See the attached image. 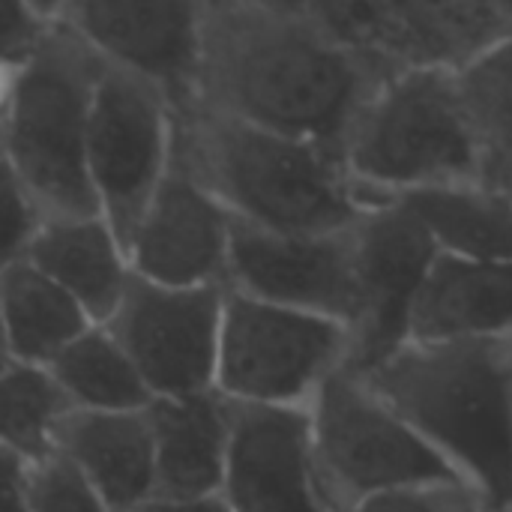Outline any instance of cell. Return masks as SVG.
I'll return each instance as SVG.
<instances>
[{
	"label": "cell",
	"instance_id": "2e32d148",
	"mask_svg": "<svg viewBox=\"0 0 512 512\" xmlns=\"http://www.w3.org/2000/svg\"><path fill=\"white\" fill-rule=\"evenodd\" d=\"M54 456L111 512H135L156 498V456L147 411H69L54 432Z\"/></svg>",
	"mask_w": 512,
	"mask_h": 512
},
{
	"label": "cell",
	"instance_id": "836d02e7",
	"mask_svg": "<svg viewBox=\"0 0 512 512\" xmlns=\"http://www.w3.org/2000/svg\"><path fill=\"white\" fill-rule=\"evenodd\" d=\"M507 6H510V18H512V3H507Z\"/></svg>",
	"mask_w": 512,
	"mask_h": 512
},
{
	"label": "cell",
	"instance_id": "8fae6325",
	"mask_svg": "<svg viewBox=\"0 0 512 512\" xmlns=\"http://www.w3.org/2000/svg\"><path fill=\"white\" fill-rule=\"evenodd\" d=\"M225 291L222 285L171 288L132 276L105 327L153 399L216 390Z\"/></svg>",
	"mask_w": 512,
	"mask_h": 512
},
{
	"label": "cell",
	"instance_id": "5b68a950",
	"mask_svg": "<svg viewBox=\"0 0 512 512\" xmlns=\"http://www.w3.org/2000/svg\"><path fill=\"white\" fill-rule=\"evenodd\" d=\"M39 48L12 72L0 153L42 219L99 216L87 180V120L99 57L54 15Z\"/></svg>",
	"mask_w": 512,
	"mask_h": 512
},
{
	"label": "cell",
	"instance_id": "83f0119b",
	"mask_svg": "<svg viewBox=\"0 0 512 512\" xmlns=\"http://www.w3.org/2000/svg\"><path fill=\"white\" fill-rule=\"evenodd\" d=\"M345 512H480L462 486H414L357 501Z\"/></svg>",
	"mask_w": 512,
	"mask_h": 512
},
{
	"label": "cell",
	"instance_id": "7c38bea8",
	"mask_svg": "<svg viewBox=\"0 0 512 512\" xmlns=\"http://www.w3.org/2000/svg\"><path fill=\"white\" fill-rule=\"evenodd\" d=\"M351 228L339 234H270L234 222L228 291L321 315L354 330L360 288Z\"/></svg>",
	"mask_w": 512,
	"mask_h": 512
},
{
	"label": "cell",
	"instance_id": "4316f807",
	"mask_svg": "<svg viewBox=\"0 0 512 512\" xmlns=\"http://www.w3.org/2000/svg\"><path fill=\"white\" fill-rule=\"evenodd\" d=\"M51 3L0 0V69H18L51 30Z\"/></svg>",
	"mask_w": 512,
	"mask_h": 512
},
{
	"label": "cell",
	"instance_id": "d4e9b609",
	"mask_svg": "<svg viewBox=\"0 0 512 512\" xmlns=\"http://www.w3.org/2000/svg\"><path fill=\"white\" fill-rule=\"evenodd\" d=\"M39 225L42 213L36 210L9 159L0 153V270L27 258Z\"/></svg>",
	"mask_w": 512,
	"mask_h": 512
},
{
	"label": "cell",
	"instance_id": "277c9868",
	"mask_svg": "<svg viewBox=\"0 0 512 512\" xmlns=\"http://www.w3.org/2000/svg\"><path fill=\"white\" fill-rule=\"evenodd\" d=\"M339 156L366 204L483 180V150L456 72H408L378 81Z\"/></svg>",
	"mask_w": 512,
	"mask_h": 512
},
{
	"label": "cell",
	"instance_id": "3957f363",
	"mask_svg": "<svg viewBox=\"0 0 512 512\" xmlns=\"http://www.w3.org/2000/svg\"><path fill=\"white\" fill-rule=\"evenodd\" d=\"M174 153L234 222L258 231L339 234L372 207L336 150L201 105L174 114Z\"/></svg>",
	"mask_w": 512,
	"mask_h": 512
},
{
	"label": "cell",
	"instance_id": "ba28073f",
	"mask_svg": "<svg viewBox=\"0 0 512 512\" xmlns=\"http://www.w3.org/2000/svg\"><path fill=\"white\" fill-rule=\"evenodd\" d=\"M312 15L378 78L462 72L512 36L507 3L306 0Z\"/></svg>",
	"mask_w": 512,
	"mask_h": 512
},
{
	"label": "cell",
	"instance_id": "e0dca14e",
	"mask_svg": "<svg viewBox=\"0 0 512 512\" xmlns=\"http://www.w3.org/2000/svg\"><path fill=\"white\" fill-rule=\"evenodd\" d=\"M507 336H512V261L438 255L417 294L408 342H480Z\"/></svg>",
	"mask_w": 512,
	"mask_h": 512
},
{
	"label": "cell",
	"instance_id": "9a60e30c",
	"mask_svg": "<svg viewBox=\"0 0 512 512\" xmlns=\"http://www.w3.org/2000/svg\"><path fill=\"white\" fill-rule=\"evenodd\" d=\"M219 498L231 512H336L297 408L231 405V447Z\"/></svg>",
	"mask_w": 512,
	"mask_h": 512
},
{
	"label": "cell",
	"instance_id": "6da1fadb",
	"mask_svg": "<svg viewBox=\"0 0 512 512\" xmlns=\"http://www.w3.org/2000/svg\"><path fill=\"white\" fill-rule=\"evenodd\" d=\"M375 84L306 0H201V108L339 153Z\"/></svg>",
	"mask_w": 512,
	"mask_h": 512
},
{
	"label": "cell",
	"instance_id": "d6a6232c",
	"mask_svg": "<svg viewBox=\"0 0 512 512\" xmlns=\"http://www.w3.org/2000/svg\"><path fill=\"white\" fill-rule=\"evenodd\" d=\"M498 512H512V504H507V507H504V510H498Z\"/></svg>",
	"mask_w": 512,
	"mask_h": 512
},
{
	"label": "cell",
	"instance_id": "30bf717a",
	"mask_svg": "<svg viewBox=\"0 0 512 512\" xmlns=\"http://www.w3.org/2000/svg\"><path fill=\"white\" fill-rule=\"evenodd\" d=\"M54 15L99 57L186 114L201 87V0H60Z\"/></svg>",
	"mask_w": 512,
	"mask_h": 512
},
{
	"label": "cell",
	"instance_id": "4dcf8cb0",
	"mask_svg": "<svg viewBox=\"0 0 512 512\" xmlns=\"http://www.w3.org/2000/svg\"><path fill=\"white\" fill-rule=\"evenodd\" d=\"M15 72V69H12ZM12 72L0 69V138H3V126H6V108H9V84H12Z\"/></svg>",
	"mask_w": 512,
	"mask_h": 512
},
{
	"label": "cell",
	"instance_id": "603a6c76",
	"mask_svg": "<svg viewBox=\"0 0 512 512\" xmlns=\"http://www.w3.org/2000/svg\"><path fill=\"white\" fill-rule=\"evenodd\" d=\"M483 150V180L512 192V36L459 72Z\"/></svg>",
	"mask_w": 512,
	"mask_h": 512
},
{
	"label": "cell",
	"instance_id": "f1b7e54d",
	"mask_svg": "<svg viewBox=\"0 0 512 512\" xmlns=\"http://www.w3.org/2000/svg\"><path fill=\"white\" fill-rule=\"evenodd\" d=\"M36 465L0 444V512H33Z\"/></svg>",
	"mask_w": 512,
	"mask_h": 512
},
{
	"label": "cell",
	"instance_id": "9c48e42d",
	"mask_svg": "<svg viewBox=\"0 0 512 512\" xmlns=\"http://www.w3.org/2000/svg\"><path fill=\"white\" fill-rule=\"evenodd\" d=\"M174 150V114L144 81L99 66L87 120V180L99 216L129 243Z\"/></svg>",
	"mask_w": 512,
	"mask_h": 512
},
{
	"label": "cell",
	"instance_id": "484cf974",
	"mask_svg": "<svg viewBox=\"0 0 512 512\" xmlns=\"http://www.w3.org/2000/svg\"><path fill=\"white\" fill-rule=\"evenodd\" d=\"M33 512H111L87 483L60 459L51 456L36 465L33 480Z\"/></svg>",
	"mask_w": 512,
	"mask_h": 512
},
{
	"label": "cell",
	"instance_id": "7402d4cb",
	"mask_svg": "<svg viewBox=\"0 0 512 512\" xmlns=\"http://www.w3.org/2000/svg\"><path fill=\"white\" fill-rule=\"evenodd\" d=\"M72 411L132 414L153 402L138 369L105 324H93L45 366Z\"/></svg>",
	"mask_w": 512,
	"mask_h": 512
},
{
	"label": "cell",
	"instance_id": "ffe728a7",
	"mask_svg": "<svg viewBox=\"0 0 512 512\" xmlns=\"http://www.w3.org/2000/svg\"><path fill=\"white\" fill-rule=\"evenodd\" d=\"M429 234L438 255L512 261V192L486 180L453 183L399 201Z\"/></svg>",
	"mask_w": 512,
	"mask_h": 512
},
{
	"label": "cell",
	"instance_id": "5bb4252c",
	"mask_svg": "<svg viewBox=\"0 0 512 512\" xmlns=\"http://www.w3.org/2000/svg\"><path fill=\"white\" fill-rule=\"evenodd\" d=\"M231 225L228 210L171 150V165L126 243L132 276L171 288H228Z\"/></svg>",
	"mask_w": 512,
	"mask_h": 512
},
{
	"label": "cell",
	"instance_id": "ac0fdd59",
	"mask_svg": "<svg viewBox=\"0 0 512 512\" xmlns=\"http://www.w3.org/2000/svg\"><path fill=\"white\" fill-rule=\"evenodd\" d=\"M147 423L156 456V495L216 498L231 447V402L216 390L153 399Z\"/></svg>",
	"mask_w": 512,
	"mask_h": 512
},
{
	"label": "cell",
	"instance_id": "8992f818",
	"mask_svg": "<svg viewBox=\"0 0 512 512\" xmlns=\"http://www.w3.org/2000/svg\"><path fill=\"white\" fill-rule=\"evenodd\" d=\"M306 417L315 465L336 512L396 489L462 486L450 465L348 366L324 381Z\"/></svg>",
	"mask_w": 512,
	"mask_h": 512
},
{
	"label": "cell",
	"instance_id": "7a4b0ae2",
	"mask_svg": "<svg viewBox=\"0 0 512 512\" xmlns=\"http://www.w3.org/2000/svg\"><path fill=\"white\" fill-rule=\"evenodd\" d=\"M360 375L450 465L477 510L512 504V336L408 342Z\"/></svg>",
	"mask_w": 512,
	"mask_h": 512
},
{
	"label": "cell",
	"instance_id": "44dd1931",
	"mask_svg": "<svg viewBox=\"0 0 512 512\" xmlns=\"http://www.w3.org/2000/svg\"><path fill=\"white\" fill-rule=\"evenodd\" d=\"M3 336L12 363L48 366L93 327L87 312L30 261L0 270Z\"/></svg>",
	"mask_w": 512,
	"mask_h": 512
},
{
	"label": "cell",
	"instance_id": "1f68e13d",
	"mask_svg": "<svg viewBox=\"0 0 512 512\" xmlns=\"http://www.w3.org/2000/svg\"><path fill=\"white\" fill-rule=\"evenodd\" d=\"M6 363H12V360H9V351H6V336H3V300H0V369H3Z\"/></svg>",
	"mask_w": 512,
	"mask_h": 512
},
{
	"label": "cell",
	"instance_id": "4fadbf2b",
	"mask_svg": "<svg viewBox=\"0 0 512 512\" xmlns=\"http://www.w3.org/2000/svg\"><path fill=\"white\" fill-rule=\"evenodd\" d=\"M351 237L360 312L351 330L348 369L369 372L408 342L411 312L438 249L417 219L393 201L372 204Z\"/></svg>",
	"mask_w": 512,
	"mask_h": 512
},
{
	"label": "cell",
	"instance_id": "cb8c5ba5",
	"mask_svg": "<svg viewBox=\"0 0 512 512\" xmlns=\"http://www.w3.org/2000/svg\"><path fill=\"white\" fill-rule=\"evenodd\" d=\"M69 402L45 366L6 363L0 369V444L33 465L54 456V432Z\"/></svg>",
	"mask_w": 512,
	"mask_h": 512
},
{
	"label": "cell",
	"instance_id": "d6986e66",
	"mask_svg": "<svg viewBox=\"0 0 512 512\" xmlns=\"http://www.w3.org/2000/svg\"><path fill=\"white\" fill-rule=\"evenodd\" d=\"M24 261L60 285L93 324H108L132 282L126 249L102 216L42 219Z\"/></svg>",
	"mask_w": 512,
	"mask_h": 512
},
{
	"label": "cell",
	"instance_id": "f546056e",
	"mask_svg": "<svg viewBox=\"0 0 512 512\" xmlns=\"http://www.w3.org/2000/svg\"><path fill=\"white\" fill-rule=\"evenodd\" d=\"M135 512H231L225 507V501L216 498H153L147 501L141 510Z\"/></svg>",
	"mask_w": 512,
	"mask_h": 512
},
{
	"label": "cell",
	"instance_id": "52a82bcc",
	"mask_svg": "<svg viewBox=\"0 0 512 512\" xmlns=\"http://www.w3.org/2000/svg\"><path fill=\"white\" fill-rule=\"evenodd\" d=\"M348 357L345 324L225 291L216 360V393L225 402L306 411Z\"/></svg>",
	"mask_w": 512,
	"mask_h": 512
}]
</instances>
